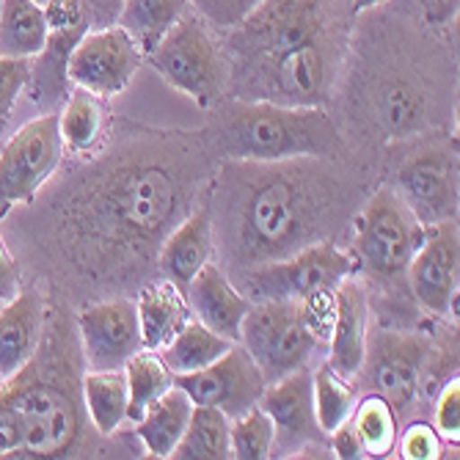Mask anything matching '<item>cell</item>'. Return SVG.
I'll list each match as a JSON object with an SVG mask.
<instances>
[{"label": "cell", "instance_id": "6da1fadb", "mask_svg": "<svg viewBox=\"0 0 460 460\" xmlns=\"http://www.w3.org/2000/svg\"><path fill=\"white\" fill-rule=\"evenodd\" d=\"M213 141L237 163H292L333 157L342 149L337 124L320 105H281L243 100L218 111Z\"/></svg>", "mask_w": 460, "mask_h": 460}, {"label": "cell", "instance_id": "7a4b0ae2", "mask_svg": "<svg viewBox=\"0 0 460 460\" xmlns=\"http://www.w3.org/2000/svg\"><path fill=\"white\" fill-rule=\"evenodd\" d=\"M260 165L262 172L245 182L237 226L245 254L268 262L309 245L306 237L323 218V182L306 172Z\"/></svg>", "mask_w": 460, "mask_h": 460}, {"label": "cell", "instance_id": "3957f363", "mask_svg": "<svg viewBox=\"0 0 460 460\" xmlns=\"http://www.w3.org/2000/svg\"><path fill=\"white\" fill-rule=\"evenodd\" d=\"M331 298L251 304L240 325V345L257 361L268 384L309 364L323 333L320 304Z\"/></svg>", "mask_w": 460, "mask_h": 460}, {"label": "cell", "instance_id": "277c9868", "mask_svg": "<svg viewBox=\"0 0 460 460\" xmlns=\"http://www.w3.org/2000/svg\"><path fill=\"white\" fill-rule=\"evenodd\" d=\"M356 273V260L331 240L309 243L287 257L257 262L240 279V292L251 304L331 298Z\"/></svg>", "mask_w": 460, "mask_h": 460}, {"label": "cell", "instance_id": "5b68a950", "mask_svg": "<svg viewBox=\"0 0 460 460\" xmlns=\"http://www.w3.org/2000/svg\"><path fill=\"white\" fill-rule=\"evenodd\" d=\"M149 66L180 94L190 97L199 108H213L226 92L229 64L213 31L199 14H185L155 50L146 53Z\"/></svg>", "mask_w": 460, "mask_h": 460}, {"label": "cell", "instance_id": "8992f818", "mask_svg": "<svg viewBox=\"0 0 460 460\" xmlns=\"http://www.w3.org/2000/svg\"><path fill=\"white\" fill-rule=\"evenodd\" d=\"M182 188L163 165H133L121 169L102 190V226L124 240H152L180 213Z\"/></svg>", "mask_w": 460, "mask_h": 460}, {"label": "cell", "instance_id": "52a82bcc", "mask_svg": "<svg viewBox=\"0 0 460 460\" xmlns=\"http://www.w3.org/2000/svg\"><path fill=\"white\" fill-rule=\"evenodd\" d=\"M428 226L413 216L402 196L384 185L375 190L356 218V254L364 270L375 279H394L405 273Z\"/></svg>", "mask_w": 460, "mask_h": 460}, {"label": "cell", "instance_id": "ba28073f", "mask_svg": "<svg viewBox=\"0 0 460 460\" xmlns=\"http://www.w3.org/2000/svg\"><path fill=\"white\" fill-rule=\"evenodd\" d=\"M12 384L4 392L20 416L22 444L17 457H66L80 436V413L69 392L53 381L31 378L28 369Z\"/></svg>", "mask_w": 460, "mask_h": 460}, {"label": "cell", "instance_id": "9c48e42d", "mask_svg": "<svg viewBox=\"0 0 460 460\" xmlns=\"http://www.w3.org/2000/svg\"><path fill=\"white\" fill-rule=\"evenodd\" d=\"M64 141L58 113H41L14 133L0 152V213L12 204L33 199L61 165Z\"/></svg>", "mask_w": 460, "mask_h": 460}, {"label": "cell", "instance_id": "30bf717a", "mask_svg": "<svg viewBox=\"0 0 460 460\" xmlns=\"http://www.w3.org/2000/svg\"><path fill=\"white\" fill-rule=\"evenodd\" d=\"M141 64L144 53L124 28H89L69 56L66 75L75 89H86L108 100L130 89Z\"/></svg>", "mask_w": 460, "mask_h": 460}, {"label": "cell", "instance_id": "8fae6325", "mask_svg": "<svg viewBox=\"0 0 460 460\" xmlns=\"http://www.w3.org/2000/svg\"><path fill=\"white\" fill-rule=\"evenodd\" d=\"M394 190L425 226L457 218V152L449 144L413 149L400 163Z\"/></svg>", "mask_w": 460, "mask_h": 460}, {"label": "cell", "instance_id": "7c38bea8", "mask_svg": "<svg viewBox=\"0 0 460 460\" xmlns=\"http://www.w3.org/2000/svg\"><path fill=\"white\" fill-rule=\"evenodd\" d=\"M174 386H180L193 405L218 408L229 420H234V416L260 402L268 381L251 353L240 342H234L210 367L188 375H174Z\"/></svg>", "mask_w": 460, "mask_h": 460}, {"label": "cell", "instance_id": "4fadbf2b", "mask_svg": "<svg viewBox=\"0 0 460 460\" xmlns=\"http://www.w3.org/2000/svg\"><path fill=\"white\" fill-rule=\"evenodd\" d=\"M413 298L436 317L457 314L460 234L457 218L428 226L422 245L405 268Z\"/></svg>", "mask_w": 460, "mask_h": 460}, {"label": "cell", "instance_id": "5bb4252c", "mask_svg": "<svg viewBox=\"0 0 460 460\" xmlns=\"http://www.w3.org/2000/svg\"><path fill=\"white\" fill-rule=\"evenodd\" d=\"M83 361L89 369H121L144 350L138 309L130 298H113L86 306L77 314Z\"/></svg>", "mask_w": 460, "mask_h": 460}, {"label": "cell", "instance_id": "9a60e30c", "mask_svg": "<svg viewBox=\"0 0 460 460\" xmlns=\"http://www.w3.org/2000/svg\"><path fill=\"white\" fill-rule=\"evenodd\" d=\"M331 66L333 56L328 41L281 53L257 66L262 75L260 97L281 105H320L331 83Z\"/></svg>", "mask_w": 460, "mask_h": 460}, {"label": "cell", "instance_id": "2e32d148", "mask_svg": "<svg viewBox=\"0 0 460 460\" xmlns=\"http://www.w3.org/2000/svg\"><path fill=\"white\" fill-rule=\"evenodd\" d=\"M257 405L270 416L273 430H276L270 457L296 455L306 444H312L317 438V433H323L317 425V416H314L312 372L306 367L268 384Z\"/></svg>", "mask_w": 460, "mask_h": 460}, {"label": "cell", "instance_id": "e0dca14e", "mask_svg": "<svg viewBox=\"0 0 460 460\" xmlns=\"http://www.w3.org/2000/svg\"><path fill=\"white\" fill-rule=\"evenodd\" d=\"M428 358V345L420 337L408 333H386L381 331L367 348V367L375 394H381L394 411L405 408L420 389V375Z\"/></svg>", "mask_w": 460, "mask_h": 460}, {"label": "cell", "instance_id": "ac0fdd59", "mask_svg": "<svg viewBox=\"0 0 460 460\" xmlns=\"http://www.w3.org/2000/svg\"><path fill=\"white\" fill-rule=\"evenodd\" d=\"M367 331H369V301L358 279H345L331 298V350L328 367L333 372L356 378L364 369L367 356Z\"/></svg>", "mask_w": 460, "mask_h": 460}, {"label": "cell", "instance_id": "d6986e66", "mask_svg": "<svg viewBox=\"0 0 460 460\" xmlns=\"http://www.w3.org/2000/svg\"><path fill=\"white\" fill-rule=\"evenodd\" d=\"M185 301L199 323L229 342H240V325L251 309V301L226 279V273L207 262L185 287Z\"/></svg>", "mask_w": 460, "mask_h": 460}, {"label": "cell", "instance_id": "ffe728a7", "mask_svg": "<svg viewBox=\"0 0 460 460\" xmlns=\"http://www.w3.org/2000/svg\"><path fill=\"white\" fill-rule=\"evenodd\" d=\"M45 325V304L36 292H17L0 309V386L31 367Z\"/></svg>", "mask_w": 460, "mask_h": 460}, {"label": "cell", "instance_id": "44dd1931", "mask_svg": "<svg viewBox=\"0 0 460 460\" xmlns=\"http://www.w3.org/2000/svg\"><path fill=\"white\" fill-rule=\"evenodd\" d=\"M216 248V232L213 221L207 213H196L185 218L180 226L169 232L160 248V268L172 284H177L182 292L190 284V279L210 262Z\"/></svg>", "mask_w": 460, "mask_h": 460}, {"label": "cell", "instance_id": "7402d4cb", "mask_svg": "<svg viewBox=\"0 0 460 460\" xmlns=\"http://www.w3.org/2000/svg\"><path fill=\"white\" fill-rule=\"evenodd\" d=\"M89 28H75V31H50L45 48H41L39 56H33L28 61V83L25 89L31 94V100L41 108L50 105H61L69 97V56L75 50V45L80 41V36Z\"/></svg>", "mask_w": 460, "mask_h": 460}, {"label": "cell", "instance_id": "603a6c76", "mask_svg": "<svg viewBox=\"0 0 460 460\" xmlns=\"http://www.w3.org/2000/svg\"><path fill=\"white\" fill-rule=\"evenodd\" d=\"M136 309H138L144 348L155 353H160L169 345L177 337V331L190 320V306L185 301V292L169 279L146 284L136 301Z\"/></svg>", "mask_w": 460, "mask_h": 460}, {"label": "cell", "instance_id": "cb8c5ba5", "mask_svg": "<svg viewBox=\"0 0 460 460\" xmlns=\"http://www.w3.org/2000/svg\"><path fill=\"white\" fill-rule=\"evenodd\" d=\"M190 411H193V402L180 386H172L163 397H157L136 422V433L144 449L160 460L172 457L174 447L180 444L190 422Z\"/></svg>", "mask_w": 460, "mask_h": 460}, {"label": "cell", "instance_id": "d4e9b609", "mask_svg": "<svg viewBox=\"0 0 460 460\" xmlns=\"http://www.w3.org/2000/svg\"><path fill=\"white\" fill-rule=\"evenodd\" d=\"M48 20L36 0L0 4V56L31 61L48 41Z\"/></svg>", "mask_w": 460, "mask_h": 460}, {"label": "cell", "instance_id": "484cf974", "mask_svg": "<svg viewBox=\"0 0 460 460\" xmlns=\"http://www.w3.org/2000/svg\"><path fill=\"white\" fill-rule=\"evenodd\" d=\"M83 402L94 428L102 436H113L128 422L130 392L121 369H89L83 375Z\"/></svg>", "mask_w": 460, "mask_h": 460}, {"label": "cell", "instance_id": "4316f807", "mask_svg": "<svg viewBox=\"0 0 460 460\" xmlns=\"http://www.w3.org/2000/svg\"><path fill=\"white\" fill-rule=\"evenodd\" d=\"M190 12V0H124L116 25L130 33L144 58Z\"/></svg>", "mask_w": 460, "mask_h": 460}, {"label": "cell", "instance_id": "83f0119b", "mask_svg": "<svg viewBox=\"0 0 460 460\" xmlns=\"http://www.w3.org/2000/svg\"><path fill=\"white\" fill-rule=\"evenodd\" d=\"M232 420L210 405H193L190 422L174 447V460H229L232 457V438H229Z\"/></svg>", "mask_w": 460, "mask_h": 460}, {"label": "cell", "instance_id": "f1b7e54d", "mask_svg": "<svg viewBox=\"0 0 460 460\" xmlns=\"http://www.w3.org/2000/svg\"><path fill=\"white\" fill-rule=\"evenodd\" d=\"M105 124H108V113L102 108V97H97L86 89L69 92L64 111L58 116L64 149H69L75 155H86V152L97 149L105 136Z\"/></svg>", "mask_w": 460, "mask_h": 460}, {"label": "cell", "instance_id": "f546056e", "mask_svg": "<svg viewBox=\"0 0 460 460\" xmlns=\"http://www.w3.org/2000/svg\"><path fill=\"white\" fill-rule=\"evenodd\" d=\"M234 342L218 337L216 331H210L199 320H188L177 337L160 350L163 364L169 367L174 375H188V372H199L204 367H210L213 361H218Z\"/></svg>", "mask_w": 460, "mask_h": 460}, {"label": "cell", "instance_id": "4dcf8cb0", "mask_svg": "<svg viewBox=\"0 0 460 460\" xmlns=\"http://www.w3.org/2000/svg\"><path fill=\"white\" fill-rule=\"evenodd\" d=\"M121 369H124V381H128V392H130L128 420L138 422L144 411L174 386V372L163 364L160 353L146 350V348L138 350Z\"/></svg>", "mask_w": 460, "mask_h": 460}, {"label": "cell", "instance_id": "1f68e13d", "mask_svg": "<svg viewBox=\"0 0 460 460\" xmlns=\"http://www.w3.org/2000/svg\"><path fill=\"white\" fill-rule=\"evenodd\" d=\"M350 425L361 441L364 457H386L397 447V416L381 394L361 400L350 413Z\"/></svg>", "mask_w": 460, "mask_h": 460}, {"label": "cell", "instance_id": "d6a6232c", "mask_svg": "<svg viewBox=\"0 0 460 460\" xmlns=\"http://www.w3.org/2000/svg\"><path fill=\"white\" fill-rule=\"evenodd\" d=\"M312 400H314V416L320 430L331 436L340 425L350 420V413L356 408V389L350 378L323 364L312 375Z\"/></svg>", "mask_w": 460, "mask_h": 460}, {"label": "cell", "instance_id": "836d02e7", "mask_svg": "<svg viewBox=\"0 0 460 460\" xmlns=\"http://www.w3.org/2000/svg\"><path fill=\"white\" fill-rule=\"evenodd\" d=\"M229 438H232V457L237 460H265L273 455V441L276 430L270 416L254 405L245 413L234 416L229 425Z\"/></svg>", "mask_w": 460, "mask_h": 460}, {"label": "cell", "instance_id": "e575fe53", "mask_svg": "<svg viewBox=\"0 0 460 460\" xmlns=\"http://www.w3.org/2000/svg\"><path fill=\"white\" fill-rule=\"evenodd\" d=\"M422 94L408 75H386L378 92V111L392 128H408L422 119Z\"/></svg>", "mask_w": 460, "mask_h": 460}, {"label": "cell", "instance_id": "d590c367", "mask_svg": "<svg viewBox=\"0 0 460 460\" xmlns=\"http://www.w3.org/2000/svg\"><path fill=\"white\" fill-rule=\"evenodd\" d=\"M265 0H190L193 12L210 25L221 31H232L245 22Z\"/></svg>", "mask_w": 460, "mask_h": 460}, {"label": "cell", "instance_id": "8d00e7d4", "mask_svg": "<svg viewBox=\"0 0 460 460\" xmlns=\"http://www.w3.org/2000/svg\"><path fill=\"white\" fill-rule=\"evenodd\" d=\"M400 455L405 460H436L441 457V436L433 425L416 422L402 433Z\"/></svg>", "mask_w": 460, "mask_h": 460}, {"label": "cell", "instance_id": "74e56055", "mask_svg": "<svg viewBox=\"0 0 460 460\" xmlns=\"http://www.w3.org/2000/svg\"><path fill=\"white\" fill-rule=\"evenodd\" d=\"M436 430L441 438L457 441L460 436V381L452 378L436 402Z\"/></svg>", "mask_w": 460, "mask_h": 460}, {"label": "cell", "instance_id": "f35d334b", "mask_svg": "<svg viewBox=\"0 0 460 460\" xmlns=\"http://www.w3.org/2000/svg\"><path fill=\"white\" fill-rule=\"evenodd\" d=\"M48 31H75V28H89L86 12H83L80 0H48L45 6Z\"/></svg>", "mask_w": 460, "mask_h": 460}, {"label": "cell", "instance_id": "ab89813d", "mask_svg": "<svg viewBox=\"0 0 460 460\" xmlns=\"http://www.w3.org/2000/svg\"><path fill=\"white\" fill-rule=\"evenodd\" d=\"M22 444L20 416L9 400V394L0 386V457H17Z\"/></svg>", "mask_w": 460, "mask_h": 460}, {"label": "cell", "instance_id": "60d3db41", "mask_svg": "<svg viewBox=\"0 0 460 460\" xmlns=\"http://www.w3.org/2000/svg\"><path fill=\"white\" fill-rule=\"evenodd\" d=\"M80 4H83V12H86L89 28H108V25H116L124 0H80Z\"/></svg>", "mask_w": 460, "mask_h": 460}, {"label": "cell", "instance_id": "b9f144b4", "mask_svg": "<svg viewBox=\"0 0 460 460\" xmlns=\"http://www.w3.org/2000/svg\"><path fill=\"white\" fill-rule=\"evenodd\" d=\"M20 292V270L14 257L9 254V248L0 237V301H9Z\"/></svg>", "mask_w": 460, "mask_h": 460}, {"label": "cell", "instance_id": "7bdbcfd3", "mask_svg": "<svg viewBox=\"0 0 460 460\" xmlns=\"http://www.w3.org/2000/svg\"><path fill=\"white\" fill-rule=\"evenodd\" d=\"M422 9V20L433 28L449 25L457 17V4L460 0H416Z\"/></svg>", "mask_w": 460, "mask_h": 460}, {"label": "cell", "instance_id": "ee69618b", "mask_svg": "<svg viewBox=\"0 0 460 460\" xmlns=\"http://www.w3.org/2000/svg\"><path fill=\"white\" fill-rule=\"evenodd\" d=\"M331 444H333V452H337V457H345V460H358V457H364L361 441H358V436H356L350 420L331 433Z\"/></svg>", "mask_w": 460, "mask_h": 460}, {"label": "cell", "instance_id": "f6af8a7d", "mask_svg": "<svg viewBox=\"0 0 460 460\" xmlns=\"http://www.w3.org/2000/svg\"><path fill=\"white\" fill-rule=\"evenodd\" d=\"M384 4H389V0H350V9H353V14H367Z\"/></svg>", "mask_w": 460, "mask_h": 460}, {"label": "cell", "instance_id": "bcb514c9", "mask_svg": "<svg viewBox=\"0 0 460 460\" xmlns=\"http://www.w3.org/2000/svg\"><path fill=\"white\" fill-rule=\"evenodd\" d=\"M36 4H39V6H45V4H48V0H36Z\"/></svg>", "mask_w": 460, "mask_h": 460}]
</instances>
